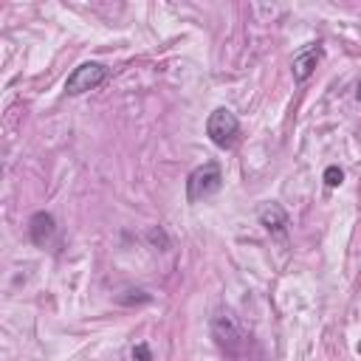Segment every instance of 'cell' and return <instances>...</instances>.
<instances>
[{
	"mask_svg": "<svg viewBox=\"0 0 361 361\" xmlns=\"http://www.w3.org/2000/svg\"><path fill=\"white\" fill-rule=\"evenodd\" d=\"M220 186H223V169H220L217 161H209V164H203V166L189 172V178H186V200L189 203H200V200L217 195Z\"/></svg>",
	"mask_w": 361,
	"mask_h": 361,
	"instance_id": "cell-1",
	"label": "cell"
},
{
	"mask_svg": "<svg viewBox=\"0 0 361 361\" xmlns=\"http://www.w3.org/2000/svg\"><path fill=\"white\" fill-rule=\"evenodd\" d=\"M206 135H209L212 144L220 147V149L234 147V144H237V135H240V121H237V116H234L228 107H217V110L209 116V121H206Z\"/></svg>",
	"mask_w": 361,
	"mask_h": 361,
	"instance_id": "cell-2",
	"label": "cell"
},
{
	"mask_svg": "<svg viewBox=\"0 0 361 361\" xmlns=\"http://www.w3.org/2000/svg\"><path fill=\"white\" fill-rule=\"evenodd\" d=\"M107 79V68L102 62H82L71 71V76L65 79V93L68 96H79V93H87L93 87H99L102 82Z\"/></svg>",
	"mask_w": 361,
	"mask_h": 361,
	"instance_id": "cell-3",
	"label": "cell"
},
{
	"mask_svg": "<svg viewBox=\"0 0 361 361\" xmlns=\"http://www.w3.org/2000/svg\"><path fill=\"white\" fill-rule=\"evenodd\" d=\"M212 333H214V341L220 344V350H226V353H237V350H240L243 333H240V324H237V319H234L231 313L214 316Z\"/></svg>",
	"mask_w": 361,
	"mask_h": 361,
	"instance_id": "cell-4",
	"label": "cell"
},
{
	"mask_svg": "<svg viewBox=\"0 0 361 361\" xmlns=\"http://www.w3.org/2000/svg\"><path fill=\"white\" fill-rule=\"evenodd\" d=\"M319 59H322V45H319V42H313V45H307V48H302V51L293 56V62H290L293 79H296V82L310 79V73L316 71Z\"/></svg>",
	"mask_w": 361,
	"mask_h": 361,
	"instance_id": "cell-5",
	"label": "cell"
},
{
	"mask_svg": "<svg viewBox=\"0 0 361 361\" xmlns=\"http://www.w3.org/2000/svg\"><path fill=\"white\" fill-rule=\"evenodd\" d=\"M54 231H56L54 214H48V212L31 214V220H28V237H31L34 245H45V243L54 237Z\"/></svg>",
	"mask_w": 361,
	"mask_h": 361,
	"instance_id": "cell-6",
	"label": "cell"
},
{
	"mask_svg": "<svg viewBox=\"0 0 361 361\" xmlns=\"http://www.w3.org/2000/svg\"><path fill=\"white\" fill-rule=\"evenodd\" d=\"M259 223L265 226V231H271L274 237H282L285 228H288V214L279 203H268L262 212H259Z\"/></svg>",
	"mask_w": 361,
	"mask_h": 361,
	"instance_id": "cell-7",
	"label": "cell"
},
{
	"mask_svg": "<svg viewBox=\"0 0 361 361\" xmlns=\"http://www.w3.org/2000/svg\"><path fill=\"white\" fill-rule=\"evenodd\" d=\"M341 180H344V172H341L338 166H327V169H324V183H327V186H338Z\"/></svg>",
	"mask_w": 361,
	"mask_h": 361,
	"instance_id": "cell-8",
	"label": "cell"
},
{
	"mask_svg": "<svg viewBox=\"0 0 361 361\" xmlns=\"http://www.w3.org/2000/svg\"><path fill=\"white\" fill-rule=\"evenodd\" d=\"M133 358H135V361H152V353H149L147 344H135V347H133Z\"/></svg>",
	"mask_w": 361,
	"mask_h": 361,
	"instance_id": "cell-9",
	"label": "cell"
},
{
	"mask_svg": "<svg viewBox=\"0 0 361 361\" xmlns=\"http://www.w3.org/2000/svg\"><path fill=\"white\" fill-rule=\"evenodd\" d=\"M355 99L361 102V79H358V87H355Z\"/></svg>",
	"mask_w": 361,
	"mask_h": 361,
	"instance_id": "cell-10",
	"label": "cell"
}]
</instances>
